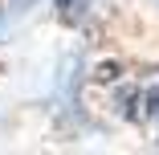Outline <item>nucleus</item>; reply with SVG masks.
Returning <instances> with one entry per match:
<instances>
[{"label": "nucleus", "mask_w": 159, "mask_h": 155, "mask_svg": "<svg viewBox=\"0 0 159 155\" xmlns=\"http://www.w3.org/2000/svg\"><path fill=\"white\" fill-rule=\"evenodd\" d=\"M82 8H86V0H57V16L61 21H78Z\"/></svg>", "instance_id": "f257e3e1"}]
</instances>
